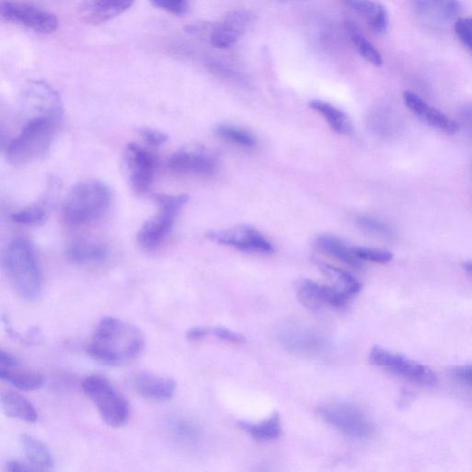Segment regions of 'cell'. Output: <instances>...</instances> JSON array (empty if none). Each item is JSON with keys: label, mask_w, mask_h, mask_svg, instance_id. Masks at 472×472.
<instances>
[{"label": "cell", "mask_w": 472, "mask_h": 472, "mask_svg": "<svg viewBox=\"0 0 472 472\" xmlns=\"http://www.w3.org/2000/svg\"><path fill=\"white\" fill-rule=\"evenodd\" d=\"M19 133L5 148V156L14 165H26L50 152L57 137L62 116L27 115Z\"/></svg>", "instance_id": "7a4b0ae2"}, {"label": "cell", "mask_w": 472, "mask_h": 472, "mask_svg": "<svg viewBox=\"0 0 472 472\" xmlns=\"http://www.w3.org/2000/svg\"><path fill=\"white\" fill-rule=\"evenodd\" d=\"M20 443L27 462L35 471L52 470L54 468L53 456L44 443L29 435L21 436Z\"/></svg>", "instance_id": "603a6c76"}, {"label": "cell", "mask_w": 472, "mask_h": 472, "mask_svg": "<svg viewBox=\"0 0 472 472\" xmlns=\"http://www.w3.org/2000/svg\"><path fill=\"white\" fill-rule=\"evenodd\" d=\"M68 260L79 266H97L106 261L109 250L103 244L93 241H78L66 251Z\"/></svg>", "instance_id": "44dd1931"}, {"label": "cell", "mask_w": 472, "mask_h": 472, "mask_svg": "<svg viewBox=\"0 0 472 472\" xmlns=\"http://www.w3.org/2000/svg\"><path fill=\"white\" fill-rule=\"evenodd\" d=\"M309 108L324 117L327 124L340 135H350L354 130L351 119L333 105L320 100H313Z\"/></svg>", "instance_id": "4316f807"}, {"label": "cell", "mask_w": 472, "mask_h": 472, "mask_svg": "<svg viewBox=\"0 0 472 472\" xmlns=\"http://www.w3.org/2000/svg\"><path fill=\"white\" fill-rule=\"evenodd\" d=\"M140 134L147 145L155 147L165 145L168 138L164 132L150 127L141 128Z\"/></svg>", "instance_id": "8d00e7d4"}, {"label": "cell", "mask_w": 472, "mask_h": 472, "mask_svg": "<svg viewBox=\"0 0 472 472\" xmlns=\"http://www.w3.org/2000/svg\"><path fill=\"white\" fill-rule=\"evenodd\" d=\"M455 33L466 49L472 54V18H460L454 25Z\"/></svg>", "instance_id": "d590c367"}, {"label": "cell", "mask_w": 472, "mask_h": 472, "mask_svg": "<svg viewBox=\"0 0 472 472\" xmlns=\"http://www.w3.org/2000/svg\"><path fill=\"white\" fill-rule=\"evenodd\" d=\"M158 211L137 232V241L147 250L159 249L169 238L175 221L188 202L186 195H159Z\"/></svg>", "instance_id": "8992f818"}, {"label": "cell", "mask_w": 472, "mask_h": 472, "mask_svg": "<svg viewBox=\"0 0 472 472\" xmlns=\"http://www.w3.org/2000/svg\"><path fill=\"white\" fill-rule=\"evenodd\" d=\"M338 2L364 18L369 14L375 3L372 0H338Z\"/></svg>", "instance_id": "f35d334b"}, {"label": "cell", "mask_w": 472, "mask_h": 472, "mask_svg": "<svg viewBox=\"0 0 472 472\" xmlns=\"http://www.w3.org/2000/svg\"><path fill=\"white\" fill-rule=\"evenodd\" d=\"M318 413L329 426L352 439L364 440L373 434L372 420L360 407L349 401H327L319 407Z\"/></svg>", "instance_id": "52a82bcc"}, {"label": "cell", "mask_w": 472, "mask_h": 472, "mask_svg": "<svg viewBox=\"0 0 472 472\" xmlns=\"http://www.w3.org/2000/svg\"><path fill=\"white\" fill-rule=\"evenodd\" d=\"M207 238L218 244L246 252L270 254L273 246L265 236L250 225H240L226 230L210 231Z\"/></svg>", "instance_id": "30bf717a"}, {"label": "cell", "mask_w": 472, "mask_h": 472, "mask_svg": "<svg viewBox=\"0 0 472 472\" xmlns=\"http://www.w3.org/2000/svg\"><path fill=\"white\" fill-rule=\"evenodd\" d=\"M403 99L408 109L417 118L434 128L447 135H454L459 130L460 127L458 121L449 118L444 113L428 105L416 93L410 90L404 91Z\"/></svg>", "instance_id": "e0dca14e"}, {"label": "cell", "mask_w": 472, "mask_h": 472, "mask_svg": "<svg viewBox=\"0 0 472 472\" xmlns=\"http://www.w3.org/2000/svg\"><path fill=\"white\" fill-rule=\"evenodd\" d=\"M356 222L364 232L373 236L375 239L382 241H393L396 238V231L388 223L367 216H360Z\"/></svg>", "instance_id": "4dcf8cb0"}, {"label": "cell", "mask_w": 472, "mask_h": 472, "mask_svg": "<svg viewBox=\"0 0 472 472\" xmlns=\"http://www.w3.org/2000/svg\"><path fill=\"white\" fill-rule=\"evenodd\" d=\"M157 9L175 16H183L188 10V0H150Z\"/></svg>", "instance_id": "e575fe53"}, {"label": "cell", "mask_w": 472, "mask_h": 472, "mask_svg": "<svg viewBox=\"0 0 472 472\" xmlns=\"http://www.w3.org/2000/svg\"><path fill=\"white\" fill-rule=\"evenodd\" d=\"M373 32L382 34L389 28V15L383 5L375 3L369 14L364 18Z\"/></svg>", "instance_id": "d6a6232c"}, {"label": "cell", "mask_w": 472, "mask_h": 472, "mask_svg": "<svg viewBox=\"0 0 472 472\" xmlns=\"http://www.w3.org/2000/svg\"><path fill=\"white\" fill-rule=\"evenodd\" d=\"M279 339L288 349L297 354H316L322 348V341L313 332L294 324L283 327Z\"/></svg>", "instance_id": "ffe728a7"}, {"label": "cell", "mask_w": 472, "mask_h": 472, "mask_svg": "<svg viewBox=\"0 0 472 472\" xmlns=\"http://www.w3.org/2000/svg\"><path fill=\"white\" fill-rule=\"evenodd\" d=\"M353 250L355 256L361 260H367L375 263L385 264L392 260L393 254L381 250L354 247Z\"/></svg>", "instance_id": "836d02e7"}, {"label": "cell", "mask_w": 472, "mask_h": 472, "mask_svg": "<svg viewBox=\"0 0 472 472\" xmlns=\"http://www.w3.org/2000/svg\"><path fill=\"white\" fill-rule=\"evenodd\" d=\"M125 163L132 190L139 195L149 193L156 173L155 156L146 148L130 144L125 151Z\"/></svg>", "instance_id": "8fae6325"}, {"label": "cell", "mask_w": 472, "mask_h": 472, "mask_svg": "<svg viewBox=\"0 0 472 472\" xmlns=\"http://www.w3.org/2000/svg\"><path fill=\"white\" fill-rule=\"evenodd\" d=\"M4 265L12 288L27 302L39 300L43 290L42 268L32 243L16 238L7 246Z\"/></svg>", "instance_id": "3957f363"}, {"label": "cell", "mask_w": 472, "mask_h": 472, "mask_svg": "<svg viewBox=\"0 0 472 472\" xmlns=\"http://www.w3.org/2000/svg\"><path fill=\"white\" fill-rule=\"evenodd\" d=\"M146 347V338L136 326L119 318L104 317L87 347L90 357L109 365L137 358Z\"/></svg>", "instance_id": "6da1fadb"}, {"label": "cell", "mask_w": 472, "mask_h": 472, "mask_svg": "<svg viewBox=\"0 0 472 472\" xmlns=\"http://www.w3.org/2000/svg\"><path fill=\"white\" fill-rule=\"evenodd\" d=\"M456 379L472 389V364L458 365L453 369Z\"/></svg>", "instance_id": "60d3db41"}, {"label": "cell", "mask_w": 472, "mask_h": 472, "mask_svg": "<svg viewBox=\"0 0 472 472\" xmlns=\"http://www.w3.org/2000/svg\"><path fill=\"white\" fill-rule=\"evenodd\" d=\"M345 29L359 54L371 64L374 66H382L383 60L381 53L363 36L359 28L353 22H346Z\"/></svg>", "instance_id": "f1b7e54d"}, {"label": "cell", "mask_w": 472, "mask_h": 472, "mask_svg": "<svg viewBox=\"0 0 472 472\" xmlns=\"http://www.w3.org/2000/svg\"><path fill=\"white\" fill-rule=\"evenodd\" d=\"M316 246L322 252L350 267L356 269L362 267V260L355 256L353 248L348 247L336 236L329 234L319 235L316 240Z\"/></svg>", "instance_id": "cb8c5ba5"}, {"label": "cell", "mask_w": 472, "mask_h": 472, "mask_svg": "<svg viewBox=\"0 0 472 472\" xmlns=\"http://www.w3.org/2000/svg\"><path fill=\"white\" fill-rule=\"evenodd\" d=\"M369 361L412 383L426 387L437 384V375L430 367L380 346L372 348Z\"/></svg>", "instance_id": "9c48e42d"}, {"label": "cell", "mask_w": 472, "mask_h": 472, "mask_svg": "<svg viewBox=\"0 0 472 472\" xmlns=\"http://www.w3.org/2000/svg\"><path fill=\"white\" fill-rule=\"evenodd\" d=\"M85 395L96 405L102 420L109 427L119 429L125 426L130 416V407L126 398L105 376L91 374L82 383Z\"/></svg>", "instance_id": "5b68a950"}, {"label": "cell", "mask_w": 472, "mask_h": 472, "mask_svg": "<svg viewBox=\"0 0 472 472\" xmlns=\"http://www.w3.org/2000/svg\"><path fill=\"white\" fill-rule=\"evenodd\" d=\"M216 134L222 139L234 146L251 149L256 146V139L250 132L231 125H219L215 129Z\"/></svg>", "instance_id": "f546056e"}, {"label": "cell", "mask_w": 472, "mask_h": 472, "mask_svg": "<svg viewBox=\"0 0 472 472\" xmlns=\"http://www.w3.org/2000/svg\"><path fill=\"white\" fill-rule=\"evenodd\" d=\"M129 384L139 396L157 401L171 400L176 390V384L170 377L146 371L133 373Z\"/></svg>", "instance_id": "2e32d148"}, {"label": "cell", "mask_w": 472, "mask_h": 472, "mask_svg": "<svg viewBox=\"0 0 472 472\" xmlns=\"http://www.w3.org/2000/svg\"><path fill=\"white\" fill-rule=\"evenodd\" d=\"M2 405L7 416L28 423L38 420V413L33 405L22 395L13 392L2 393Z\"/></svg>", "instance_id": "d4e9b609"}, {"label": "cell", "mask_w": 472, "mask_h": 472, "mask_svg": "<svg viewBox=\"0 0 472 472\" xmlns=\"http://www.w3.org/2000/svg\"><path fill=\"white\" fill-rule=\"evenodd\" d=\"M56 190L57 184L53 181L50 186L46 188V192L39 200L26 208L14 212L12 215V220L23 225L34 226L42 224L50 215L55 201Z\"/></svg>", "instance_id": "d6986e66"}, {"label": "cell", "mask_w": 472, "mask_h": 472, "mask_svg": "<svg viewBox=\"0 0 472 472\" xmlns=\"http://www.w3.org/2000/svg\"><path fill=\"white\" fill-rule=\"evenodd\" d=\"M0 377L4 382L24 392L40 390L43 384V376L33 370L22 369L19 364L14 366H0Z\"/></svg>", "instance_id": "7402d4cb"}, {"label": "cell", "mask_w": 472, "mask_h": 472, "mask_svg": "<svg viewBox=\"0 0 472 472\" xmlns=\"http://www.w3.org/2000/svg\"><path fill=\"white\" fill-rule=\"evenodd\" d=\"M208 335L209 328L197 326L188 330L186 338L190 341H201Z\"/></svg>", "instance_id": "b9f144b4"}, {"label": "cell", "mask_w": 472, "mask_h": 472, "mask_svg": "<svg viewBox=\"0 0 472 472\" xmlns=\"http://www.w3.org/2000/svg\"><path fill=\"white\" fill-rule=\"evenodd\" d=\"M209 335H212L215 337L226 341L231 344H243L246 342V339L243 335L232 332V330L226 327H213L209 328Z\"/></svg>", "instance_id": "74e56055"}, {"label": "cell", "mask_w": 472, "mask_h": 472, "mask_svg": "<svg viewBox=\"0 0 472 472\" xmlns=\"http://www.w3.org/2000/svg\"><path fill=\"white\" fill-rule=\"evenodd\" d=\"M319 268L335 283V288L346 293L351 297L361 291V282L351 273L326 263H320Z\"/></svg>", "instance_id": "83f0119b"}, {"label": "cell", "mask_w": 472, "mask_h": 472, "mask_svg": "<svg viewBox=\"0 0 472 472\" xmlns=\"http://www.w3.org/2000/svg\"><path fill=\"white\" fill-rule=\"evenodd\" d=\"M0 15L12 24L42 35L55 33L60 26L54 14L22 0H3Z\"/></svg>", "instance_id": "ba28073f"}, {"label": "cell", "mask_w": 472, "mask_h": 472, "mask_svg": "<svg viewBox=\"0 0 472 472\" xmlns=\"http://www.w3.org/2000/svg\"><path fill=\"white\" fill-rule=\"evenodd\" d=\"M19 364V361L13 354L2 350L0 352V366H14Z\"/></svg>", "instance_id": "ee69618b"}, {"label": "cell", "mask_w": 472, "mask_h": 472, "mask_svg": "<svg viewBox=\"0 0 472 472\" xmlns=\"http://www.w3.org/2000/svg\"><path fill=\"white\" fill-rule=\"evenodd\" d=\"M240 427L260 442L275 440L281 435V421L278 412L257 423L240 421Z\"/></svg>", "instance_id": "484cf974"}, {"label": "cell", "mask_w": 472, "mask_h": 472, "mask_svg": "<svg viewBox=\"0 0 472 472\" xmlns=\"http://www.w3.org/2000/svg\"><path fill=\"white\" fill-rule=\"evenodd\" d=\"M411 6L422 19L436 24L450 23L460 12L458 0H411Z\"/></svg>", "instance_id": "ac0fdd59"}, {"label": "cell", "mask_w": 472, "mask_h": 472, "mask_svg": "<svg viewBox=\"0 0 472 472\" xmlns=\"http://www.w3.org/2000/svg\"><path fill=\"white\" fill-rule=\"evenodd\" d=\"M168 429L173 437L184 443L194 444L200 437V431L195 424L184 418L171 419Z\"/></svg>", "instance_id": "1f68e13d"}, {"label": "cell", "mask_w": 472, "mask_h": 472, "mask_svg": "<svg viewBox=\"0 0 472 472\" xmlns=\"http://www.w3.org/2000/svg\"><path fill=\"white\" fill-rule=\"evenodd\" d=\"M167 166L175 173L187 175L210 176L217 170V160L202 148L184 149L174 154Z\"/></svg>", "instance_id": "4fadbf2b"}, {"label": "cell", "mask_w": 472, "mask_h": 472, "mask_svg": "<svg viewBox=\"0 0 472 472\" xmlns=\"http://www.w3.org/2000/svg\"><path fill=\"white\" fill-rule=\"evenodd\" d=\"M6 469L11 472L35 471L28 462L22 463L16 460L9 461L6 465Z\"/></svg>", "instance_id": "7bdbcfd3"}, {"label": "cell", "mask_w": 472, "mask_h": 472, "mask_svg": "<svg viewBox=\"0 0 472 472\" xmlns=\"http://www.w3.org/2000/svg\"><path fill=\"white\" fill-rule=\"evenodd\" d=\"M109 187L99 180L75 184L62 206V219L69 226H82L101 219L111 204Z\"/></svg>", "instance_id": "277c9868"}, {"label": "cell", "mask_w": 472, "mask_h": 472, "mask_svg": "<svg viewBox=\"0 0 472 472\" xmlns=\"http://www.w3.org/2000/svg\"><path fill=\"white\" fill-rule=\"evenodd\" d=\"M135 0H82L78 14L84 24L99 25L127 12Z\"/></svg>", "instance_id": "9a60e30c"}, {"label": "cell", "mask_w": 472, "mask_h": 472, "mask_svg": "<svg viewBox=\"0 0 472 472\" xmlns=\"http://www.w3.org/2000/svg\"><path fill=\"white\" fill-rule=\"evenodd\" d=\"M298 300L310 310H319L327 305L336 308H343L351 297L336 288L319 285L310 279L300 281L297 289Z\"/></svg>", "instance_id": "5bb4252c"}, {"label": "cell", "mask_w": 472, "mask_h": 472, "mask_svg": "<svg viewBox=\"0 0 472 472\" xmlns=\"http://www.w3.org/2000/svg\"><path fill=\"white\" fill-rule=\"evenodd\" d=\"M458 125L472 140V103L466 104L458 110Z\"/></svg>", "instance_id": "ab89813d"}, {"label": "cell", "mask_w": 472, "mask_h": 472, "mask_svg": "<svg viewBox=\"0 0 472 472\" xmlns=\"http://www.w3.org/2000/svg\"><path fill=\"white\" fill-rule=\"evenodd\" d=\"M462 267L466 272L472 276V261H465Z\"/></svg>", "instance_id": "f6af8a7d"}, {"label": "cell", "mask_w": 472, "mask_h": 472, "mask_svg": "<svg viewBox=\"0 0 472 472\" xmlns=\"http://www.w3.org/2000/svg\"><path fill=\"white\" fill-rule=\"evenodd\" d=\"M255 21V15L246 10L233 11L222 22L213 24L208 40L218 50H226L241 38Z\"/></svg>", "instance_id": "7c38bea8"}]
</instances>
